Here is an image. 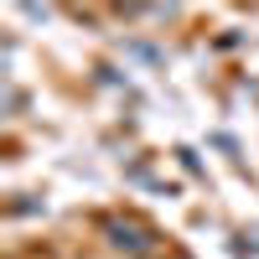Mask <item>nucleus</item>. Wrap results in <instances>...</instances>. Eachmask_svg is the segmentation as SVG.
<instances>
[]
</instances>
